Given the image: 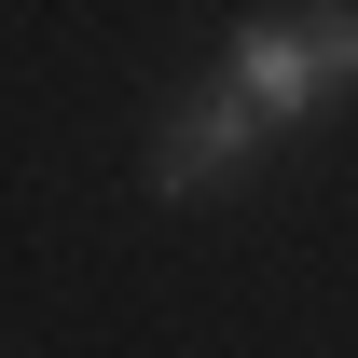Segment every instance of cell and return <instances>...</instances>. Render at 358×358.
<instances>
[{
  "label": "cell",
  "instance_id": "6da1fadb",
  "mask_svg": "<svg viewBox=\"0 0 358 358\" xmlns=\"http://www.w3.org/2000/svg\"><path fill=\"white\" fill-rule=\"evenodd\" d=\"M221 83L248 96L275 138L317 124L331 96H358V0H331V14H248L234 55H221Z\"/></svg>",
  "mask_w": 358,
  "mask_h": 358
},
{
  "label": "cell",
  "instance_id": "7a4b0ae2",
  "mask_svg": "<svg viewBox=\"0 0 358 358\" xmlns=\"http://www.w3.org/2000/svg\"><path fill=\"white\" fill-rule=\"evenodd\" d=\"M262 152H275V124L234 83H207V96H179L166 138H152V193H221V179H248Z\"/></svg>",
  "mask_w": 358,
  "mask_h": 358
}]
</instances>
